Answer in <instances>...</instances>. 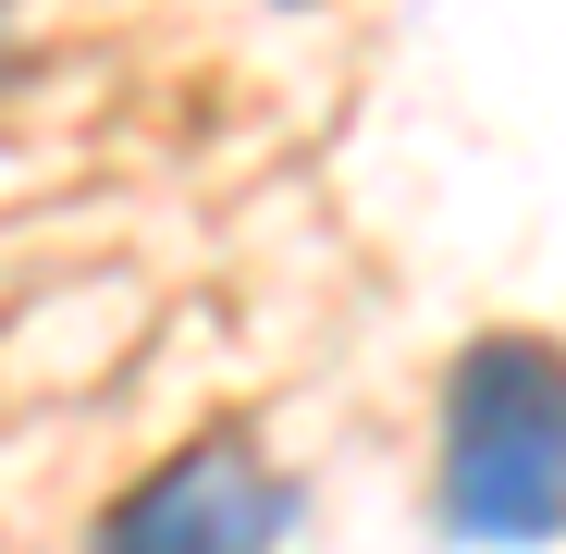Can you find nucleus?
Segmentation results:
<instances>
[{
	"mask_svg": "<svg viewBox=\"0 0 566 554\" xmlns=\"http://www.w3.org/2000/svg\"><path fill=\"white\" fill-rule=\"evenodd\" d=\"M566 518V383L542 333H481L443 383V530L481 554H542Z\"/></svg>",
	"mask_w": 566,
	"mask_h": 554,
	"instance_id": "obj_1",
	"label": "nucleus"
},
{
	"mask_svg": "<svg viewBox=\"0 0 566 554\" xmlns=\"http://www.w3.org/2000/svg\"><path fill=\"white\" fill-rule=\"evenodd\" d=\"M296 505L308 493L283 481L247 431H198L99 518V554H271L296 530Z\"/></svg>",
	"mask_w": 566,
	"mask_h": 554,
	"instance_id": "obj_2",
	"label": "nucleus"
},
{
	"mask_svg": "<svg viewBox=\"0 0 566 554\" xmlns=\"http://www.w3.org/2000/svg\"><path fill=\"white\" fill-rule=\"evenodd\" d=\"M13 62H25V50H13V0H0V86H13Z\"/></svg>",
	"mask_w": 566,
	"mask_h": 554,
	"instance_id": "obj_3",
	"label": "nucleus"
}]
</instances>
